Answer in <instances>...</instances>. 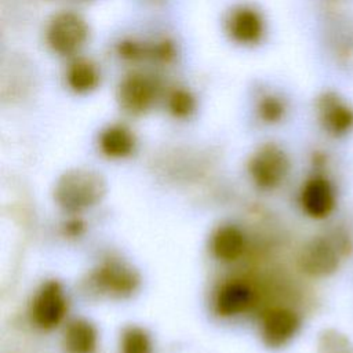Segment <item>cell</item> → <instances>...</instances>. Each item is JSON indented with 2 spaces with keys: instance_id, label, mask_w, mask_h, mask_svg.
Segmentation results:
<instances>
[{
  "instance_id": "1",
  "label": "cell",
  "mask_w": 353,
  "mask_h": 353,
  "mask_svg": "<svg viewBox=\"0 0 353 353\" xmlns=\"http://www.w3.org/2000/svg\"><path fill=\"white\" fill-rule=\"evenodd\" d=\"M55 200L68 212H80L97 205L106 193L105 179L95 171L65 172L55 185Z\"/></svg>"
},
{
  "instance_id": "2",
  "label": "cell",
  "mask_w": 353,
  "mask_h": 353,
  "mask_svg": "<svg viewBox=\"0 0 353 353\" xmlns=\"http://www.w3.org/2000/svg\"><path fill=\"white\" fill-rule=\"evenodd\" d=\"M88 37L85 19L74 11H62L54 15L46 30L48 47L59 55L77 52Z\"/></svg>"
},
{
  "instance_id": "3",
  "label": "cell",
  "mask_w": 353,
  "mask_h": 353,
  "mask_svg": "<svg viewBox=\"0 0 353 353\" xmlns=\"http://www.w3.org/2000/svg\"><path fill=\"white\" fill-rule=\"evenodd\" d=\"M290 170V160L283 149L274 143H266L259 148L248 161V172L252 182L263 189L277 188Z\"/></svg>"
},
{
  "instance_id": "4",
  "label": "cell",
  "mask_w": 353,
  "mask_h": 353,
  "mask_svg": "<svg viewBox=\"0 0 353 353\" xmlns=\"http://www.w3.org/2000/svg\"><path fill=\"white\" fill-rule=\"evenodd\" d=\"M159 95V83L154 77L132 72L127 74L119 85L117 98L120 106L130 114H143L148 112Z\"/></svg>"
},
{
  "instance_id": "5",
  "label": "cell",
  "mask_w": 353,
  "mask_h": 353,
  "mask_svg": "<svg viewBox=\"0 0 353 353\" xmlns=\"http://www.w3.org/2000/svg\"><path fill=\"white\" fill-rule=\"evenodd\" d=\"M68 310V301L58 281L44 283L33 296L32 321L41 330H52L61 324Z\"/></svg>"
},
{
  "instance_id": "6",
  "label": "cell",
  "mask_w": 353,
  "mask_h": 353,
  "mask_svg": "<svg viewBox=\"0 0 353 353\" xmlns=\"http://www.w3.org/2000/svg\"><path fill=\"white\" fill-rule=\"evenodd\" d=\"M91 281L101 294L123 298L131 295L138 288L139 276L124 262L112 259L103 262L92 273Z\"/></svg>"
},
{
  "instance_id": "7",
  "label": "cell",
  "mask_w": 353,
  "mask_h": 353,
  "mask_svg": "<svg viewBox=\"0 0 353 353\" xmlns=\"http://www.w3.org/2000/svg\"><path fill=\"white\" fill-rule=\"evenodd\" d=\"M299 328L298 316L285 307L269 310L261 324V336L269 347L284 346Z\"/></svg>"
},
{
  "instance_id": "8",
  "label": "cell",
  "mask_w": 353,
  "mask_h": 353,
  "mask_svg": "<svg viewBox=\"0 0 353 353\" xmlns=\"http://www.w3.org/2000/svg\"><path fill=\"white\" fill-rule=\"evenodd\" d=\"M226 30L240 44H256L265 30L262 15L252 7H236L228 17Z\"/></svg>"
},
{
  "instance_id": "9",
  "label": "cell",
  "mask_w": 353,
  "mask_h": 353,
  "mask_svg": "<svg viewBox=\"0 0 353 353\" xmlns=\"http://www.w3.org/2000/svg\"><path fill=\"white\" fill-rule=\"evenodd\" d=\"M254 302L252 288L241 281L225 283L215 296V312L222 317H233L247 312Z\"/></svg>"
},
{
  "instance_id": "10",
  "label": "cell",
  "mask_w": 353,
  "mask_h": 353,
  "mask_svg": "<svg viewBox=\"0 0 353 353\" xmlns=\"http://www.w3.org/2000/svg\"><path fill=\"white\" fill-rule=\"evenodd\" d=\"M338 258L334 248L323 239L307 243L299 254V266L312 276H324L335 270Z\"/></svg>"
},
{
  "instance_id": "11",
  "label": "cell",
  "mask_w": 353,
  "mask_h": 353,
  "mask_svg": "<svg viewBox=\"0 0 353 353\" xmlns=\"http://www.w3.org/2000/svg\"><path fill=\"white\" fill-rule=\"evenodd\" d=\"M317 110L321 124L332 134H343L353 127V110L332 92L319 98Z\"/></svg>"
},
{
  "instance_id": "12",
  "label": "cell",
  "mask_w": 353,
  "mask_h": 353,
  "mask_svg": "<svg viewBox=\"0 0 353 353\" xmlns=\"http://www.w3.org/2000/svg\"><path fill=\"white\" fill-rule=\"evenodd\" d=\"M245 250V236L234 225L219 226L211 237V251L219 261L234 262Z\"/></svg>"
},
{
  "instance_id": "13",
  "label": "cell",
  "mask_w": 353,
  "mask_h": 353,
  "mask_svg": "<svg viewBox=\"0 0 353 353\" xmlns=\"http://www.w3.org/2000/svg\"><path fill=\"white\" fill-rule=\"evenodd\" d=\"M101 152L109 159H124L135 149V137L130 128L123 124L106 127L98 139Z\"/></svg>"
},
{
  "instance_id": "14",
  "label": "cell",
  "mask_w": 353,
  "mask_h": 353,
  "mask_svg": "<svg viewBox=\"0 0 353 353\" xmlns=\"http://www.w3.org/2000/svg\"><path fill=\"white\" fill-rule=\"evenodd\" d=\"M62 343L66 353H94L98 345V334L90 321L74 319L65 328Z\"/></svg>"
},
{
  "instance_id": "15",
  "label": "cell",
  "mask_w": 353,
  "mask_h": 353,
  "mask_svg": "<svg viewBox=\"0 0 353 353\" xmlns=\"http://www.w3.org/2000/svg\"><path fill=\"white\" fill-rule=\"evenodd\" d=\"M302 205L305 211L314 218L325 216L334 205V196L330 185L319 178L309 181L302 190Z\"/></svg>"
},
{
  "instance_id": "16",
  "label": "cell",
  "mask_w": 353,
  "mask_h": 353,
  "mask_svg": "<svg viewBox=\"0 0 353 353\" xmlns=\"http://www.w3.org/2000/svg\"><path fill=\"white\" fill-rule=\"evenodd\" d=\"M66 84L77 94L94 91L101 80L98 66L87 58H77L66 69Z\"/></svg>"
},
{
  "instance_id": "17",
  "label": "cell",
  "mask_w": 353,
  "mask_h": 353,
  "mask_svg": "<svg viewBox=\"0 0 353 353\" xmlns=\"http://www.w3.org/2000/svg\"><path fill=\"white\" fill-rule=\"evenodd\" d=\"M120 353H153L149 335L139 327H128L120 339Z\"/></svg>"
},
{
  "instance_id": "18",
  "label": "cell",
  "mask_w": 353,
  "mask_h": 353,
  "mask_svg": "<svg viewBox=\"0 0 353 353\" xmlns=\"http://www.w3.org/2000/svg\"><path fill=\"white\" fill-rule=\"evenodd\" d=\"M167 106L172 116L178 119H185L194 112L196 101L189 90L178 87L170 91L167 97Z\"/></svg>"
},
{
  "instance_id": "19",
  "label": "cell",
  "mask_w": 353,
  "mask_h": 353,
  "mask_svg": "<svg viewBox=\"0 0 353 353\" xmlns=\"http://www.w3.org/2000/svg\"><path fill=\"white\" fill-rule=\"evenodd\" d=\"M258 113L266 123H276L284 114V103L274 95H265L258 103Z\"/></svg>"
}]
</instances>
